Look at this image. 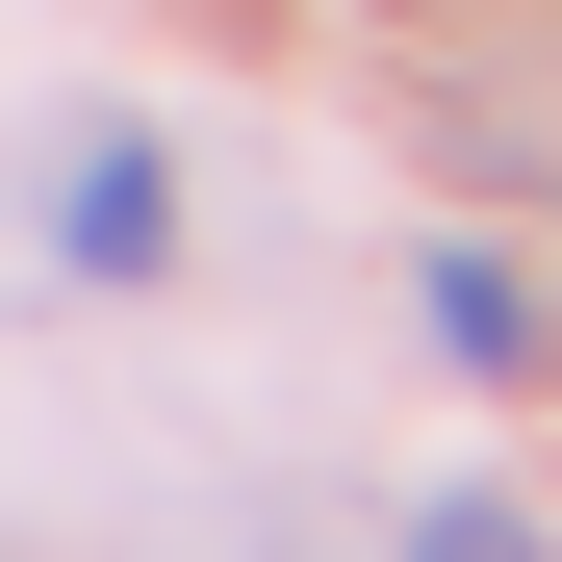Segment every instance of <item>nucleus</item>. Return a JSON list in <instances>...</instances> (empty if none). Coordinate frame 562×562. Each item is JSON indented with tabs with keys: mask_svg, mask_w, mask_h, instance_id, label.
<instances>
[{
	"mask_svg": "<svg viewBox=\"0 0 562 562\" xmlns=\"http://www.w3.org/2000/svg\"><path fill=\"white\" fill-rule=\"evenodd\" d=\"M409 562H562L537 486H409Z\"/></svg>",
	"mask_w": 562,
	"mask_h": 562,
	"instance_id": "obj_3",
	"label": "nucleus"
},
{
	"mask_svg": "<svg viewBox=\"0 0 562 562\" xmlns=\"http://www.w3.org/2000/svg\"><path fill=\"white\" fill-rule=\"evenodd\" d=\"M52 281H77V307L179 281V154H154V128H77V154H52Z\"/></svg>",
	"mask_w": 562,
	"mask_h": 562,
	"instance_id": "obj_1",
	"label": "nucleus"
},
{
	"mask_svg": "<svg viewBox=\"0 0 562 562\" xmlns=\"http://www.w3.org/2000/svg\"><path fill=\"white\" fill-rule=\"evenodd\" d=\"M435 358H460V384H537V358H562V281L460 231V256H435Z\"/></svg>",
	"mask_w": 562,
	"mask_h": 562,
	"instance_id": "obj_2",
	"label": "nucleus"
}]
</instances>
